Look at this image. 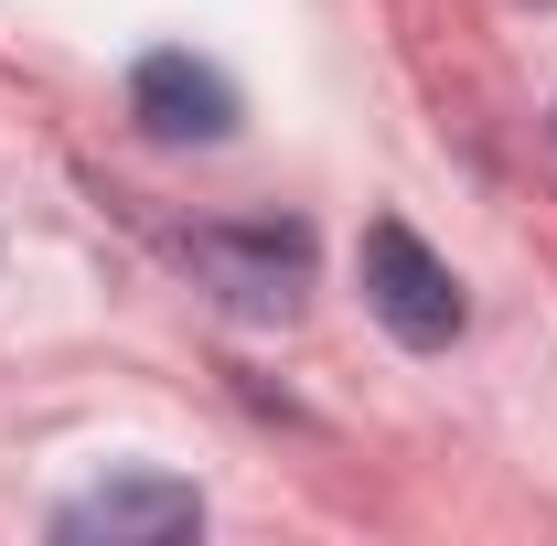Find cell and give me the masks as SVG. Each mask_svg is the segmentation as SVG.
I'll return each mask as SVG.
<instances>
[{"instance_id": "cell-1", "label": "cell", "mask_w": 557, "mask_h": 546, "mask_svg": "<svg viewBox=\"0 0 557 546\" xmlns=\"http://www.w3.org/2000/svg\"><path fill=\"white\" fill-rule=\"evenodd\" d=\"M183 269L205 278L236 322H289L311 300V225H278V214H258V225H194Z\"/></svg>"}, {"instance_id": "cell-2", "label": "cell", "mask_w": 557, "mask_h": 546, "mask_svg": "<svg viewBox=\"0 0 557 546\" xmlns=\"http://www.w3.org/2000/svg\"><path fill=\"white\" fill-rule=\"evenodd\" d=\"M354 278H364V311L408 343V353L461 343V278H450V258H440L418 225L375 214V225H364V247H354Z\"/></svg>"}, {"instance_id": "cell-3", "label": "cell", "mask_w": 557, "mask_h": 546, "mask_svg": "<svg viewBox=\"0 0 557 546\" xmlns=\"http://www.w3.org/2000/svg\"><path fill=\"white\" fill-rule=\"evenodd\" d=\"M194 525H205V493L172 482V472H108L54 514L65 546H172V536H194Z\"/></svg>"}, {"instance_id": "cell-4", "label": "cell", "mask_w": 557, "mask_h": 546, "mask_svg": "<svg viewBox=\"0 0 557 546\" xmlns=\"http://www.w3.org/2000/svg\"><path fill=\"white\" fill-rule=\"evenodd\" d=\"M129 119L150 139H225L236 129V86L205 65V54H139V75H129Z\"/></svg>"}]
</instances>
